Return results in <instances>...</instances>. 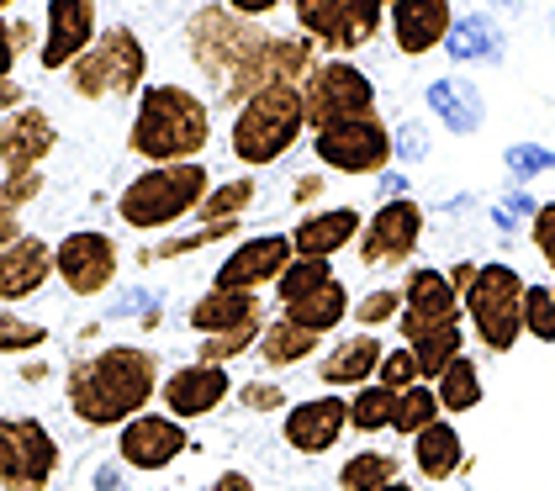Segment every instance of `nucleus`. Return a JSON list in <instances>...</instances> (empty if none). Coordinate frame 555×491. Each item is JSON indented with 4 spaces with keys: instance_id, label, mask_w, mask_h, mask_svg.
Listing matches in <instances>:
<instances>
[{
    "instance_id": "nucleus-1",
    "label": "nucleus",
    "mask_w": 555,
    "mask_h": 491,
    "mask_svg": "<svg viewBox=\"0 0 555 491\" xmlns=\"http://www.w3.org/2000/svg\"><path fill=\"white\" fill-rule=\"evenodd\" d=\"M185 53L222 106H244L264 85H301L318 64L307 38H275L228 5H202L185 16Z\"/></svg>"
},
{
    "instance_id": "nucleus-2",
    "label": "nucleus",
    "mask_w": 555,
    "mask_h": 491,
    "mask_svg": "<svg viewBox=\"0 0 555 491\" xmlns=\"http://www.w3.org/2000/svg\"><path fill=\"white\" fill-rule=\"evenodd\" d=\"M159 397V354L138 344H106L64 375V402L86 428H122Z\"/></svg>"
},
{
    "instance_id": "nucleus-3",
    "label": "nucleus",
    "mask_w": 555,
    "mask_h": 491,
    "mask_svg": "<svg viewBox=\"0 0 555 491\" xmlns=\"http://www.w3.org/2000/svg\"><path fill=\"white\" fill-rule=\"evenodd\" d=\"M212 143V106L191 85H143L128 127V148L143 164H202Z\"/></svg>"
},
{
    "instance_id": "nucleus-4",
    "label": "nucleus",
    "mask_w": 555,
    "mask_h": 491,
    "mask_svg": "<svg viewBox=\"0 0 555 491\" xmlns=\"http://www.w3.org/2000/svg\"><path fill=\"white\" fill-rule=\"evenodd\" d=\"M207 191H212L207 164H149L143 175H132L122 185L117 217H122V228H138V233H165L175 222L196 217Z\"/></svg>"
},
{
    "instance_id": "nucleus-5",
    "label": "nucleus",
    "mask_w": 555,
    "mask_h": 491,
    "mask_svg": "<svg viewBox=\"0 0 555 491\" xmlns=\"http://www.w3.org/2000/svg\"><path fill=\"white\" fill-rule=\"evenodd\" d=\"M307 132V106H301V85H264L259 95H249L233 117V159L264 169V164L286 159Z\"/></svg>"
},
{
    "instance_id": "nucleus-6",
    "label": "nucleus",
    "mask_w": 555,
    "mask_h": 491,
    "mask_svg": "<svg viewBox=\"0 0 555 491\" xmlns=\"http://www.w3.org/2000/svg\"><path fill=\"white\" fill-rule=\"evenodd\" d=\"M143 80H149V48L128 22L101 27V38L69 64V90L80 101H128L143 95Z\"/></svg>"
},
{
    "instance_id": "nucleus-7",
    "label": "nucleus",
    "mask_w": 555,
    "mask_h": 491,
    "mask_svg": "<svg viewBox=\"0 0 555 491\" xmlns=\"http://www.w3.org/2000/svg\"><path fill=\"white\" fill-rule=\"evenodd\" d=\"M461 307H466L481 349L508 354L513 344L524 338V275L513 264H481L470 290L461 296Z\"/></svg>"
},
{
    "instance_id": "nucleus-8",
    "label": "nucleus",
    "mask_w": 555,
    "mask_h": 491,
    "mask_svg": "<svg viewBox=\"0 0 555 491\" xmlns=\"http://www.w3.org/2000/svg\"><path fill=\"white\" fill-rule=\"evenodd\" d=\"M301 106H307L312 132L339 122H365V117H376V85L349 59H318L312 75L301 80Z\"/></svg>"
},
{
    "instance_id": "nucleus-9",
    "label": "nucleus",
    "mask_w": 555,
    "mask_h": 491,
    "mask_svg": "<svg viewBox=\"0 0 555 491\" xmlns=\"http://www.w3.org/2000/svg\"><path fill=\"white\" fill-rule=\"evenodd\" d=\"M59 465H64V450L48 434L43 417H27V412L0 417V491H48Z\"/></svg>"
},
{
    "instance_id": "nucleus-10",
    "label": "nucleus",
    "mask_w": 555,
    "mask_h": 491,
    "mask_svg": "<svg viewBox=\"0 0 555 491\" xmlns=\"http://www.w3.org/2000/svg\"><path fill=\"white\" fill-rule=\"evenodd\" d=\"M301 38L328 53H354L386 27V0H292Z\"/></svg>"
},
{
    "instance_id": "nucleus-11",
    "label": "nucleus",
    "mask_w": 555,
    "mask_h": 491,
    "mask_svg": "<svg viewBox=\"0 0 555 491\" xmlns=\"http://www.w3.org/2000/svg\"><path fill=\"white\" fill-rule=\"evenodd\" d=\"M117 264H122L117 238L101 233V228H75L53 244V281L69 296H86V301L117 281Z\"/></svg>"
},
{
    "instance_id": "nucleus-12",
    "label": "nucleus",
    "mask_w": 555,
    "mask_h": 491,
    "mask_svg": "<svg viewBox=\"0 0 555 491\" xmlns=\"http://www.w3.org/2000/svg\"><path fill=\"white\" fill-rule=\"evenodd\" d=\"M466 307H461V290L450 286L444 270H408L402 281V312H397V327L408 344H418L428 333H444V327H461Z\"/></svg>"
},
{
    "instance_id": "nucleus-13",
    "label": "nucleus",
    "mask_w": 555,
    "mask_h": 491,
    "mask_svg": "<svg viewBox=\"0 0 555 491\" xmlns=\"http://www.w3.org/2000/svg\"><path fill=\"white\" fill-rule=\"evenodd\" d=\"M391 132H386L382 117H365V122H339L312 132V154L318 164L339 169V175H382L391 164Z\"/></svg>"
},
{
    "instance_id": "nucleus-14",
    "label": "nucleus",
    "mask_w": 555,
    "mask_h": 491,
    "mask_svg": "<svg viewBox=\"0 0 555 491\" xmlns=\"http://www.w3.org/2000/svg\"><path fill=\"white\" fill-rule=\"evenodd\" d=\"M424 244V206L408 202V196H391V202L360 228V264L365 270H386V264H408Z\"/></svg>"
},
{
    "instance_id": "nucleus-15",
    "label": "nucleus",
    "mask_w": 555,
    "mask_h": 491,
    "mask_svg": "<svg viewBox=\"0 0 555 491\" xmlns=\"http://www.w3.org/2000/svg\"><path fill=\"white\" fill-rule=\"evenodd\" d=\"M101 38V11L95 0H48L43 42H38V64L48 75H69V64Z\"/></svg>"
},
{
    "instance_id": "nucleus-16",
    "label": "nucleus",
    "mask_w": 555,
    "mask_h": 491,
    "mask_svg": "<svg viewBox=\"0 0 555 491\" xmlns=\"http://www.w3.org/2000/svg\"><path fill=\"white\" fill-rule=\"evenodd\" d=\"M191 450V434H185V423H175L170 412H138L132 423L117 428V454H122V465L132 470H170L180 454Z\"/></svg>"
},
{
    "instance_id": "nucleus-17",
    "label": "nucleus",
    "mask_w": 555,
    "mask_h": 491,
    "mask_svg": "<svg viewBox=\"0 0 555 491\" xmlns=\"http://www.w3.org/2000/svg\"><path fill=\"white\" fill-rule=\"evenodd\" d=\"M233 397V375L228 365H207V360H191V365L170 370L159 380V412H170L175 423H191V417H207Z\"/></svg>"
},
{
    "instance_id": "nucleus-18",
    "label": "nucleus",
    "mask_w": 555,
    "mask_h": 491,
    "mask_svg": "<svg viewBox=\"0 0 555 491\" xmlns=\"http://www.w3.org/2000/svg\"><path fill=\"white\" fill-rule=\"evenodd\" d=\"M297 259L292 248V233H259V238H244L222 264H217L212 286L222 290H264L286 275V264Z\"/></svg>"
},
{
    "instance_id": "nucleus-19",
    "label": "nucleus",
    "mask_w": 555,
    "mask_h": 491,
    "mask_svg": "<svg viewBox=\"0 0 555 491\" xmlns=\"http://www.w3.org/2000/svg\"><path fill=\"white\" fill-rule=\"evenodd\" d=\"M59 148V127L43 106H16L0 117V169L5 175H27L43 169V159Z\"/></svg>"
},
{
    "instance_id": "nucleus-20",
    "label": "nucleus",
    "mask_w": 555,
    "mask_h": 491,
    "mask_svg": "<svg viewBox=\"0 0 555 491\" xmlns=\"http://www.w3.org/2000/svg\"><path fill=\"white\" fill-rule=\"evenodd\" d=\"M386 27H391V38H397V48L408 59H424V53H434L439 42L450 38L455 11H450V0H391L386 5Z\"/></svg>"
},
{
    "instance_id": "nucleus-21",
    "label": "nucleus",
    "mask_w": 555,
    "mask_h": 491,
    "mask_svg": "<svg viewBox=\"0 0 555 491\" xmlns=\"http://www.w3.org/2000/svg\"><path fill=\"white\" fill-rule=\"evenodd\" d=\"M349 428V397H307L286 412V444L297 454H328Z\"/></svg>"
},
{
    "instance_id": "nucleus-22",
    "label": "nucleus",
    "mask_w": 555,
    "mask_h": 491,
    "mask_svg": "<svg viewBox=\"0 0 555 491\" xmlns=\"http://www.w3.org/2000/svg\"><path fill=\"white\" fill-rule=\"evenodd\" d=\"M53 281V244L38 233H22L11 248H0V307H16Z\"/></svg>"
},
{
    "instance_id": "nucleus-23",
    "label": "nucleus",
    "mask_w": 555,
    "mask_h": 491,
    "mask_svg": "<svg viewBox=\"0 0 555 491\" xmlns=\"http://www.w3.org/2000/svg\"><path fill=\"white\" fill-rule=\"evenodd\" d=\"M360 228H365V217L354 206L307 211L297 228H292V248H297V259H334L339 248L360 244Z\"/></svg>"
},
{
    "instance_id": "nucleus-24",
    "label": "nucleus",
    "mask_w": 555,
    "mask_h": 491,
    "mask_svg": "<svg viewBox=\"0 0 555 491\" xmlns=\"http://www.w3.org/2000/svg\"><path fill=\"white\" fill-rule=\"evenodd\" d=\"M382 360H386L382 338H376V333H354V338H339V344L318 360V375H323L328 391H360V386L376 380Z\"/></svg>"
},
{
    "instance_id": "nucleus-25",
    "label": "nucleus",
    "mask_w": 555,
    "mask_h": 491,
    "mask_svg": "<svg viewBox=\"0 0 555 491\" xmlns=\"http://www.w3.org/2000/svg\"><path fill=\"white\" fill-rule=\"evenodd\" d=\"M259 323H264L259 290H222V286H212L196 307H191V327H196L202 338L238 333V327H259Z\"/></svg>"
},
{
    "instance_id": "nucleus-26",
    "label": "nucleus",
    "mask_w": 555,
    "mask_h": 491,
    "mask_svg": "<svg viewBox=\"0 0 555 491\" xmlns=\"http://www.w3.org/2000/svg\"><path fill=\"white\" fill-rule=\"evenodd\" d=\"M413 465H418V476L424 481H450L461 465H466V444H461V434H455V423H428L424 434L413 439Z\"/></svg>"
},
{
    "instance_id": "nucleus-27",
    "label": "nucleus",
    "mask_w": 555,
    "mask_h": 491,
    "mask_svg": "<svg viewBox=\"0 0 555 491\" xmlns=\"http://www.w3.org/2000/svg\"><path fill=\"white\" fill-rule=\"evenodd\" d=\"M318 349H323V338L297 323H286V318L264 323V333H259V344H255V354L264 370H292V365H301L307 354H318Z\"/></svg>"
},
{
    "instance_id": "nucleus-28",
    "label": "nucleus",
    "mask_w": 555,
    "mask_h": 491,
    "mask_svg": "<svg viewBox=\"0 0 555 491\" xmlns=\"http://www.w3.org/2000/svg\"><path fill=\"white\" fill-rule=\"evenodd\" d=\"M349 312H354V301H349L344 281H328L323 290H312L307 301L286 307V323H297V327H307V333H318V338H328V333H334Z\"/></svg>"
},
{
    "instance_id": "nucleus-29",
    "label": "nucleus",
    "mask_w": 555,
    "mask_h": 491,
    "mask_svg": "<svg viewBox=\"0 0 555 491\" xmlns=\"http://www.w3.org/2000/svg\"><path fill=\"white\" fill-rule=\"evenodd\" d=\"M43 191V169H27V175H5L0 180V248H11L27 228H22V206L38 202Z\"/></svg>"
},
{
    "instance_id": "nucleus-30",
    "label": "nucleus",
    "mask_w": 555,
    "mask_h": 491,
    "mask_svg": "<svg viewBox=\"0 0 555 491\" xmlns=\"http://www.w3.org/2000/svg\"><path fill=\"white\" fill-rule=\"evenodd\" d=\"M386 481H402L397 454H386V450H360L339 465V491H382Z\"/></svg>"
},
{
    "instance_id": "nucleus-31",
    "label": "nucleus",
    "mask_w": 555,
    "mask_h": 491,
    "mask_svg": "<svg viewBox=\"0 0 555 491\" xmlns=\"http://www.w3.org/2000/svg\"><path fill=\"white\" fill-rule=\"evenodd\" d=\"M259 185L244 175V180H222V185H212L207 191V202L196 206V217H202V228H217V222H238L249 206H255Z\"/></svg>"
},
{
    "instance_id": "nucleus-32",
    "label": "nucleus",
    "mask_w": 555,
    "mask_h": 491,
    "mask_svg": "<svg viewBox=\"0 0 555 491\" xmlns=\"http://www.w3.org/2000/svg\"><path fill=\"white\" fill-rule=\"evenodd\" d=\"M328 281H339V275H334V259H292V264H286V275L275 281V301H281V312H286V307H297V301H307L312 290H323Z\"/></svg>"
},
{
    "instance_id": "nucleus-33",
    "label": "nucleus",
    "mask_w": 555,
    "mask_h": 491,
    "mask_svg": "<svg viewBox=\"0 0 555 491\" xmlns=\"http://www.w3.org/2000/svg\"><path fill=\"white\" fill-rule=\"evenodd\" d=\"M439 391L418 380V386H408V391H397V412H391V428L402 434V439H418L428 423H439Z\"/></svg>"
},
{
    "instance_id": "nucleus-34",
    "label": "nucleus",
    "mask_w": 555,
    "mask_h": 491,
    "mask_svg": "<svg viewBox=\"0 0 555 491\" xmlns=\"http://www.w3.org/2000/svg\"><path fill=\"white\" fill-rule=\"evenodd\" d=\"M434 391H439V408L450 412V417H455V412H470L476 402H481V370H476V360L461 354L455 365L434 380Z\"/></svg>"
},
{
    "instance_id": "nucleus-35",
    "label": "nucleus",
    "mask_w": 555,
    "mask_h": 491,
    "mask_svg": "<svg viewBox=\"0 0 555 491\" xmlns=\"http://www.w3.org/2000/svg\"><path fill=\"white\" fill-rule=\"evenodd\" d=\"M408 349H413V360H418V375H424L428 386H434L444 370L466 354V333H461V327H444V333H428V338L408 344Z\"/></svg>"
},
{
    "instance_id": "nucleus-36",
    "label": "nucleus",
    "mask_w": 555,
    "mask_h": 491,
    "mask_svg": "<svg viewBox=\"0 0 555 491\" xmlns=\"http://www.w3.org/2000/svg\"><path fill=\"white\" fill-rule=\"evenodd\" d=\"M391 412H397V391H386L382 380H371V386H360L349 397V428L354 434H382V428H391Z\"/></svg>"
},
{
    "instance_id": "nucleus-37",
    "label": "nucleus",
    "mask_w": 555,
    "mask_h": 491,
    "mask_svg": "<svg viewBox=\"0 0 555 491\" xmlns=\"http://www.w3.org/2000/svg\"><path fill=\"white\" fill-rule=\"evenodd\" d=\"M444 42H450V53H455V59H492V53H498V33L487 27V16H466V22H455Z\"/></svg>"
},
{
    "instance_id": "nucleus-38",
    "label": "nucleus",
    "mask_w": 555,
    "mask_h": 491,
    "mask_svg": "<svg viewBox=\"0 0 555 491\" xmlns=\"http://www.w3.org/2000/svg\"><path fill=\"white\" fill-rule=\"evenodd\" d=\"M48 344V327L22 318V312H5L0 307V354H33Z\"/></svg>"
},
{
    "instance_id": "nucleus-39",
    "label": "nucleus",
    "mask_w": 555,
    "mask_h": 491,
    "mask_svg": "<svg viewBox=\"0 0 555 491\" xmlns=\"http://www.w3.org/2000/svg\"><path fill=\"white\" fill-rule=\"evenodd\" d=\"M524 333L555 344V286H524Z\"/></svg>"
},
{
    "instance_id": "nucleus-40",
    "label": "nucleus",
    "mask_w": 555,
    "mask_h": 491,
    "mask_svg": "<svg viewBox=\"0 0 555 491\" xmlns=\"http://www.w3.org/2000/svg\"><path fill=\"white\" fill-rule=\"evenodd\" d=\"M428 101H434V112H439L444 122H455V127H476V117H481V106H470L476 95L455 80H439L434 90H428Z\"/></svg>"
},
{
    "instance_id": "nucleus-41",
    "label": "nucleus",
    "mask_w": 555,
    "mask_h": 491,
    "mask_svg": "<svg viewBox=\"0 0 555 491\" xmlns=\"http://www.w3.org/2000/svg\"><path fill=\"white\" fill-rule=\"evenodd\" d=\"M397 312H402V290H397V286H382V290H371V296H360L349 318L365 327V333H376V327L391 323Z\"/></svg>"
},
{
    "instance_id": "nucleus-42",
    "label": "nucleus",
    "mask_w": 555,
    "mask_h": 491,
    "mask_svg": "<svg viewBox=\"0 0 555 491\" xmlns=\"http://www.w3.org/2000/svg\"><path fill=\"white\" fill-rule=\"evenodd\" d=\"M259 333H264V323L238 327V333H217V338H202V360H207V365H228V360H238V354H249V349H255Z\"/></svg>"
},
{
    "instance_id": "nucleus-43",
    "label": "nucleus",
    "mask_w": 555,
    "mask_h": 491,
    "mask_svg": "<svg viewBox=\"0 0 555 491\" xmlns=\"http://www.w3.org/2000/svg\"><path fill=\"white\" fill-rule=\"evenodd\" d=\"M376 380H382L386 391H408V386H418L424 375H418V360H413V349H386L382 370H376Z\"/></svg>"
},
{
    "instance_id": "nucleus-44",
    "label": "nucleus",
    "mask_w": 555,
    "mask_h": 491,
    "mask_svg": "<svg viewBox=\"0 0 555 491\" xmlns=\"http://www.w3.org/2000/svg\"><path fill=\"white\" fill-rule=\"evenodd\" d=\"M238 402L249 412H275V408H286V391L275 386V380H244L238 391H233Z\"/></svg>"
},
{
    "instance_id": "nucleus-45",
    "label": "nucleus",
    "mask_w": 555,
    "mask_h": 491,
    "mask_svg": "<svg viewBox=\"0 0 555 491\" xmlns=\"http://www.w3.org/2000/svg\"><path fill=\"white\" fill-rule=\"evenodd\" d=\"M228 233H238V222H217V228H196V233H185V238H170V244H159V254H165V259H170V254H191V248L217 244V238H228Z\"/></svg>"
},
{
    "instance_id": "nucleus-46",
    "label": "nucleus",
    "mask_w": 555,
    "mask_h": 491,
    "mask_svg": "<svg viewBox=\"0 0 555 491\" xmlns=\"http://www.w3.org/2000/svg\"><path fill=\"white\" fill-rule=\"evenodd\" d=\"M529 233H534V248L545 254V264L555 270V202L534 211V228H529Z\"/></svg>"
},
{
    "instance_id": "nucleus-47",
    "label": "nucleus",
    "mask_w": 555,
    "mask_h": 491,
    "mask_svg": "<svg viewBox=\"0 0 555 491\" xmlns=\"http://www.w3.org/2000/svg\"><path fill=\"white\" fill-rule=\"evenodd\" d=\"M16 59H22V42H16V27L0 16V80H16Z\"/></svg>"
},
{
    "instance_id": "nucleus-48",
    "label": "nucleus",
    "mask_w": 555,
    "mask_h": 491,
    "mask_svg": "<svg viewBox=\"0 0 555 491\" xmlns=\"http://www.w3.org/2000/svg\"><path fill=\"white\" fill-rule=\"evenodd\" d=\"M217 5H228L233 16H249V22H259V16H270L281 0H217Z\"/></svg>"
},
{
    "instance_id": "nucleus-49",
    "label": "nucleus",
    "mask_w": 555,
    "mask_h": 491,
    "mask_svg": "<svg viewBox=\"0 0 555 491\" xmlns=\"http://www.w3.org/2000/svg\"><path fill=\"white\" fill-rule=\"evenodd\" d=\"M212 491H259V487L244 476V470H222V476L212 481Z\"/></svg>"
},
{
    "instance_id": "nucleus-50",
    "label": "nucleus",
    "mask_w": 555,
    "mask_h": 491,
    "mask_svg": "<svg viewBox=\"0 0 555 491\" xmlns=\"http://www.w3.org/2000/svg\"><path fill=\"white\" fill-rule=\"evenodd\" d=\"M16 106H27L22 85H16V80H0V112H16Z\"/></svg>"
},
{
    "instance_id": "nucleus-51",
    "label": "nucleus",
    "mask_w": 555,
    "mask_h": 491,
    "mask_svg": "<svg viewBox=\"0 0 555 491\" xmlns=\"http://www.w3.org/2000/svg\"><path fill=\"white\" fill-rule=\"evenodd\" d=\"M476 270H481V264H455V270H444V275H450V286H455L461 296H466L470 281H476Z\"/></svg>"
},
{
    "instance_id": "nucleus-52",
    "label": "nucleus",
    "mask_w": 555,
    "mask_h": 491,
    "mask_svg": "<svg viewBox=\"0 0 555 491\" xmlns=\"http://www.w3.org/2000/svg\"><path fill=\"white\" fill-rule=\"evenodd\" d=\"M318 191H323V180H318V175H307V180H297V202H312Z\"/></svg>"
},
{
    "instance_id": "nucleus-53",
    "label": "nucleus",
    "mask_w": 555,
    "mask_h": 491,
    "mask_svg": "<svg viewBox=\"0 0 555 491\" xmlns=\"http://www.w3.org/2000/svg\"><path fill=\"white\" fill-rule=\"evenodd\" d=\"M382 491H413V487H408V481H386Z\"/></svg>"
},
{
    "instance_id": "nucleus-54",
    "label": "nucleus",
    "mask_w": 555,
    "mask_h": 491,
    "mask_svg": "<svg viewBox=\"0 0 555 491\" xmlns=\"http://www.w3.org/2000/svg\"><path fill=\"white\" fill-rule=\"evenodd\" d=\"M11 5H16V0H0V16H5V11H11Z\"/></svg>"
}]
</instances>
